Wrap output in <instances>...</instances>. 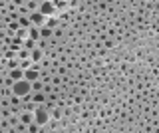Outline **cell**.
<instances>
[{
    "instance_id": "obj_7",
    "label": "cell",
    "mask_w": 159,
    "mask_h": 133,
    "mask_svg": "<svg viewBox=\"0 0 159 133\" xmlns=\"http://www.w3.org/2000/svg\"><path fill=\"white\" fill-rule=\"evenodd\" d=\"M38 38H40V32L38 30H34V28H30V40H38Z\"/></svg>"
},
{
    "instance_id": "obj_2",
    "label": "cell",
    "mask_w": 159,
    "mask_h": 133,
    "mask_svg": "<svg viewBox=\"0 0 159 133\" xmlns=\"http://www.w3.org/2000/svg\"><path fill=\"white\" fill-rule=\"evenodd\" d=\"M38 6H40L38 12L42 14L44 18H46V16H52V14L56 12V6H54V2H50V0H46V2H40Z\"/></svg>"
},
{
    "instance_id": "obj_9",
    "label": "cell",
    "mask_w": 159,
    "mask_h": 133,
    "mask_svg": "<svg viewBox=\"0 0 159 133\" xmlns=\"http://www.w3.org/2000/svg\"><path fill=\"white\" fill-rule=\"evenodd\" d=\"M40 36H50V30L48 28H42V30H40Z\"/></svg>"
},
{
    "instance_id": "obj_13",
    "label": "cell",
    "mask_w": 159,
    "mask_h": 133,
    "mask_svg": "<svg viewBox=\"0 0 159 133\" xmlns=\"http://www.w3.org/2000/svg\"><path fill=\"white\" fill-rule=\"evenodd\" d=\"M22 121H24V123H28V121H30V115H28V113H26V115H22Z\"/></svg>"
},
{
    "instance_id": "obj_5",
    "label": "cell",
    "mask_w": 159,
    "mask_h": 133,
    "mask_svg": "<svg viewBox=\"0 0 159 133\" xmlns=\"http://www.w3.org/2000/svg\"><path fill=\"white\" fill-rule=\"evenodd\" d=\"M10 80H12V82L24 80V72H22V70H18V68H16V70H12V72H10Z\"/></svg>"
},
{
    "instance_id": "obj_11",
    "label": "cell",
    "mask_w": 159,
    "mask_h": 133,
    "mask_svg": "<svg viewBox=\"0 0 159 133\" xmlns=\"http://www.w3.org/2000/svg\"><path fill=\"white\" fill-rule=\"evenodd\" d=\"M40 56H42V52H40V50H36V52H34V56H32V58H34V60H40Z\"/></svg>"
},
{
    "instance_id": "obj_3",
    "label": "cell",
    "mask_w": 159,
    "mask_h": 133,
    "mask_svg": "<svg viewBox=\"0 0 159 133\" xmlns=\"http://www.w3.org/2000/svg\"><path fill=\"white\" fill-rule=\"evenodd\" d=\"M34 119H36L38 125L48 123V111H46V109H36V113H34Z\"/></svg>"
},
{
    "instance_id": "obj_8",
    "label": "cell",
    "mask_w": 159,
    "mask_h": 133,
    "mask_svg": "<svg viewBox=\"0 0 159 133\" xmlns=\"http://www.w3.org/2000/svg\"><path fill=\"white\" fill-rule=\"evenodd\" d=\"M54 6H56V8H66L68 2H54Z\"/></svg>"
},
{
    "instance_id": "obj_6",
    "label": "cell",
    "mask_w": 159,
    "mask_h": 133,
    "mask_svg": "<svg viewBox=\"0 0 159 133\" xmlns=\"http://www.w3.org/2000/svg\"><path fill=\"white\" fill-rule=\"evenodd\" d=\"M30 22H34L36 26H40V24H44V16L40 12H36V14H32V16H30Z\"/></svg>"
},
{
    "instance_id": "obj_12",
    "label": "cell",
    "mask_w": 159,
    "mask_h": 133,
    "mask_svg": "<svg viewBox=\"0 0 159 133\" xmlns=\"http://www.w3.org/2000/svg\"><path fill=\"white\" fill-rule=\"evenodd\" d=\"M30 48H34V42H32V40L26 42V50H30Z\"/></svg>"
},
{
    "instance_id": "obj_4",
    "label": "cell",
    "mask_w": 159,
    "mask_h": 133,
    "mask_svg": "<svg viewBox=\"0 0 159 133\" xmlns=\"http://www.w3.org/2000/svg\"><path fill=\"white\" fill-rule=\"evenodd\" d=\"M24 80L30 82V83H32V82H36V80H38V72H36V70H32V68L24 70Z\"/></svg>"
},
{
    "instance_id": "obj_1",
    "label": "cell",
    "mask_w": 159,
    "mask_h": 133,
    "mask_svg": "<svg viewBox=\"0 0 159 133\" xmlns=\"http://www.w3.org/2000/svg\"><path fill=\"white\" fill-rule=\"evenodd\" d=\"M14 93H16V97H24V95H28L30 91H32V83L26 82V80H18V82H14Z\"/></svg>"
},
{
    "instance_id": "obj_10",
    "label": "cell",
    "mask_w": 159,
    "mask_h": 133,
    "mask_svg": "<svg viewBox=\"0 0 159 133\" xmlns=\"http://www.w3.org/2000/svg\"><path fill=\"white\" fill-rule=\"evenodd\" d=\"M18 58H22V60H26V58H28V50H22V52H20V56Z\"/></svg>"
}]
</instances>
